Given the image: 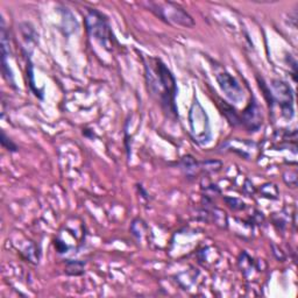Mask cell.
Masks as SVG:
<instances>
[{
	"mask_svg": "<svg viewBox=\"0 0 298 298\" xmlns=\"http://www.w3.org/2000/svg\"><path fill=\"white\" fill-rule=\"evenodd\" d=\"M142 61L149 93L160 103L162 110L169 118L178 120V110L176 106L177 83L175 76L160 58L142 57Z\"/></svg>",
	"mask_w": 298,
	"mask_h": 298,
	"instance_id": "6da1fadb",
	"label": "cell"
},
{
	"mask_svg": "<svg viewBox=\"0 0 298 298\" xmlns=\"http://www.w3.org/2000/svg\"><path fill=\"white\" fill-rule=\"evenodd\" d=\"M84 22L89 35L104 47L105 50L113 51L118 41L107 16L96 8H86Z\"/></svg>",
	"mask_w": 298,
	"mask_h": 298,
	"instance_id": "7a4b0ae2",
	"label": "cell"
},
{
	"mask_svg": "<svg viewBox=\"0 0 298 298\" xmlns=\"http://www.w3.org/2000/svg\"><path fill=\"white\" fill-rule=\"evenodd\" d=\"M153 14L162 21L172 26H181L185 28H192L195 20L181 5L172 1H149L144 4Z\"/></svg>",
	"mask_w": 298,
	"mask_h": 298,
	"instance_id": "3957f363",
	"label": "cell"
},
{
	"mask_svg": "<svg viewBox=\"0 0 298 298\" xmlns=\"http://www.w3.org/2000/svg\"><path fill=\"white\" fill-rule=\"evenodd\" d=\"M188 119L192 140L199 146L210 144L212 140V131H211L209 114L196 97L190 106Z\"/></svg>",
	"mask_w": 298,
	"mask_h": 298,
	"instance_id": "277c9868",
	"label": "cell"
},
{
	"mask_svg": "<svg viewBox=\"0 0 298 298\" xmlns=\"http://www.w3.org/2000/svg\"><path fill=\"white\" fill-rule=\"evenodd\" d=\"M273 102L280 106L282 117L287 120H291L295 116L294 110V91L287 82L274 79L272 81Z\"/></svg>",
	"mask_w": 298,
	"mask_h": 298,
	"instance_id": "5b68a950",
	"label": "cell"
},
{
	"mask_svg": "<svg viewBox=\"0 0 298 298\" xmlns=\"http://www.w3.org/2000/svg\"><path fill=\"white\" fill-rule=\"evenodd\" d=\"M216 79L219 84V88L226 98L233 104H240L244 102V90L239 82L232 76L230 72L221 71L216 75Z\"/></svg>",
	"mask_w": 298,
	"mask_h": 298,
	"instance_id": "8992f818",
	"label": "cell"
},
{
	"mask_svg": "<svg viewBox=\"0 0 298 298\" xmlns=\"http://www.w3.org/2000/svg\"><path fill=\"white\" fill-rule=\"evenodd\" d=\"M240 120L242 126H244L249 133H255V132H258L260 128L262 127L263 117L261 107H260L258 100H256V98L253 95L251 97V102H249L247 107H246L245 111L240 116Z\"/></svg>",
	"mask_w": 298,
	"mask_h": 298,
	"instance_id": "52a82bcc",
	"label": "cell"
},
{
	"mask_svg": "<svg viewBox=\"0 0 298 298\" xmlns=\"http://www.w3.org/2000/svg\"><path fill=\"white\" fill-rule=\"evenodd\" d=\"M0 35H1V72L4 78L6 79V82L8 83L9 85L12 86L13 89H16L15 85V81H14V76H13V71L11 67H9L8 63V58H9V54H11V46H9V34L8 30L5 26V21L1 16V27H0Z\"/></svg>",
	"mask_w": 298,
	"mask_h": 298,
	"instance_id": "ba28073f",
	"label": "cell"
},
{
	"mask_svg": "<svg viewBox=\"0 0 298 298\" xmlns=\"http://www.w3.org/2000/svg\"><path fill=\"white\" fill-rule=\"evenodd\" d=\"M20 29H21L22 37H23V40L26 41V44H27V48L23 50V53H25L26 56H28V55H30L28 53V48H30V50H32L33 48L36 46L37 42H39L37 34L35 32V29L32 27V25H30V23H27V22L22 23L21 28Z\"/></svg>",
	"mask_w": 298,
	"mask_h": 298,
	"instance_id": "9c48e42d",
	"label": "cell"
},
{
	"mask_svg": "<svg viewBox=\"0 0 298 298\" xmlns=\"http://www.w3.org/2000/svg\"><path fill=\"white\" fill-rule=\"evenodd\" d=\"M179 165H181L182 170L184 171L188 178L195 177L197 170L199 168V163L196 161V158L191 156V155H185V156L182 157L181 162H179Z\"/></svg>",
	"mask_w": 298,
	"mask_h": 298,
	"instance_id": "30bf717a",
	"label": "cell"
},
{
	"mask_svg": "<svg viewBox=\"0 0 298 298\" xmlns=\"http://www.w3.org/2000/svg\"><path fill=\"white\" fill-rule=\"evenodd\" d=\"M62 27L65 28V35L72 34L78 29V22L77 20L68 8H63L62 12Z\"/></svg>",
	"mask_w": 298,
	"mask_h": 298,
	"instance_id": "8fae6325",
	"label": "cell"
},
{
	"mask_svg": "<svg viewBox=\"0 0 298 298\" xmlns=\"http://www.w3.org/2000/svg\"><path fill=\"white\" fill-rule=\"evenodd\" d=\"M65 274L69 276H81L85 272V262L79 260H67L65 261Z\"/></svg>",
	"mask_w": 298,
	"mask_h": 298,
	"instance_id": "7c38bea8",
	"label": "cell"
},
{
	"mask_svg": "<svg viewBox=\"0 0 298 298\" xmlns=\"http://www.w3.org/2000/svg\"><path fill=\"white\" fill-rule=\"evenodd\" d=\"M221 104H223V107H224V109H221V111H223V114L226 117L228 123H230L232 126H234V127L241 125L240 116L237 113V111H235L233 107H232L231 105H228V104H226L225 102Z\"/></svg>",
	"mask_w": 298,
	"mask_h": 298,
	"instance_id": "4fadbf2b",
	"label": "cell"
},
{
	"mask_svg": "<svg viewBox=\"0 0 298 298\" xmlns=\"http://www.w3.org/2000/svg\"><path fill=\"white\" fill-rule=\"evenodd\" d=\"M27 77H28L29 88L34 92V95H35L37 98L43 99L42 90H39L35 88V81H34V69H33V64L30 63V61L27 63Z\"/></svg>",
	"mask_w": 298,
	"mask_h": 298,
	"instance_id": "5bb4252c",
	"label": "cell"
},
{
	"mask_svg": "<svg viewBox=\"0 0 298 298\" xmlns=\"http://www.w3.org/2000/svg\"><path fill=\"white\" fill-rule=\"evenodd\" d=\"M260 191H261V195L268 199L275 200L279 198V189L275 184L273 183H266L263 184L261 188H260Z\"/></svg>",
	"mask_w": 298,
	"mask_h": 298,
	"instance_id": "9a60e30c",
	"label": "cell"
},
{
	"mask_svg": "<svg viewBox=\"0 0 298 298\" xmlns=\"http://www.w3.org/2000/svg\"><path fill=\"white\" fill-rule=\"evenodd\" d=\"M199 168H202L204 171L210 172V174H213V172H218L223 168V163L220 161L217 160H206L203 161L199 163Z\"/></svg>",
	"mask_w": 298,
	"mask_h": 298,
	"instance_id": "2e32d148",
	"label": "cell"
},
{
	"mask_svg": "<svg viewBox=\"0 0 298 298\" xmlns=\"http://www.w3.org/2000/svg\"><path fill=\"white\" fill-rule=\"evenodd\" d=\"M0 142H1V146L4 147L6 150L11 151V153H16L19 150L18 146H16L14 142H13L11 139H9L7 135H6L5 131H1V137H0Z\"/></svg>",
	"mask_w": 298,
	"mask_h": 298,
	"instance_id": "e0dca14e",
	"label": "cell"
},
{
	"mask_svg": "<svg viewBox=\"0 0 298 298\" xmlns=\"http://www.w3.org/2000/svg\"><path fill=\"white\" fill-rule=\"evenodd\" d=\"M225 203L230 209L234 211H242L246 209V204L239 198H233V197H224Z\"/></svg>",
	"mask_w": 298,
	"mask_h": 298,
	"instance_id": "ac0fdd59",
	"label": "cell"
},
{
	"mask_svg": "<svg viewBox=\"0 0 298 298\" xmlns=\"http://www.w3.org/2000/svg\"><path fill=\"white\" fill-rule=\"evenodd\" d=\"M212 216L214 218V223H216L218 226L220 227H227V216L224 211L219 209L212 210Z\"/></svg>",
	"mask_w": 298,
	"mask_h": 298,
	"instance_id": "d6986e66",
	"label": "cell"
},
{
	"mask_svg": "<svg viewBox=\"0 0 298 298\" xmlns=\"http://www.w3.org/2000/svg\"><path fill=\"white\" fill-rule=\"evenodd\" d=\"M55 247H56L57 252L60 253V254H64V253H67V251H68V246L65 245L63 241L58 240V239L55 240Z\"/></svg>",
	"mask_w": 298,
	"mask_h": 298,
	"instance_id": "ffe728a7",
	"label": "cell"
}]
</instances>
